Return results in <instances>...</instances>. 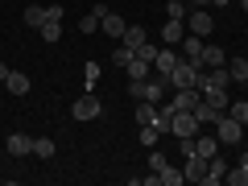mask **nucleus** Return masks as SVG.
Instances as JSON below:
<instances>
[{
	"instance_id": "14",
	"label": "nucleus",
	"mask_w": 248,
	"mask_h": 186,
	"mask_svg": "<svg viewBox=\"0 0 248 186\" xmlns=\"http://www.w3.org/2000/svg\"><path fill=\"white\" fill-rule=\"evenodd\" d=\"M178 58H182V54H174V46H166V50H157V58H153V71L157 75H170L178 66Z\"/></svg>"
},
{
	"instance_id": "20",
	"label": "nucleus",
	"mask_w": 248,
	"mask_h": 186,
	"mask_svg": "<svg viewBox=\"0 0 248 186\" xmlns=\"http://www.w3.org/2000/svg\"><path fill=\"white\" fill-rule=\"evenodd\" d=\"M145 42H149V33H145L141 25H128V29H124V46H133V50H141Z\"/></svg>"
},
{
	"instance_id": "25",
	"label": "nucleus",
	"mask_w": 248,
	"mask_h": 186,
	"mask_svg": "<svg viewBox=\"0 0 248 186\" xmlns=\"http://www.w3.org/2000/svg\"><path fill=\"white\" fill-rule=\"evenodd\" d=\"M195 116H199V124H215V120H219L223 112H215V108H211V104H207V99H203V104L195 108Z\"/></svg>"
},
{
	"instance_id": "27",
	"label": "nucleus",
	"mask_w": 248,
	"mask_h": 186,
	"mask_svg": "<svg viewBox=\"0 0 248 186\" xmlns=\"http://www.w3.org/2000/svg\"><path fill=\"white\" fill-rule=\"evenodd\" d=\"M203 99H207V104L215 108V112H228V104H232V99H228V91H207Z\"/></svg>"
},
{
	"instance_id": "26",
	"label": "nucleus",
	"mask_w": 248,
	"mask_h": 186,
	"mask_svg": "<svg viewBox=\"0 0 248 186\" xmlns=\"http://www.w3.org/2000/svg\"><path fill=\"white\" fill-rule=\"evenodd\" d=\"M223 182H228V186H248V170H244V166H236V170L228 166V174H223Z\"/></svg>"
},
{
	"instance_id": "15",
	"label": "nucleus",
	"mask_w": 248,
	"mask_h": 186,
	"mask_svg": "<svg viewBox=\"0 0 248 186\" xmlns=\"http://www.w3.org/2000/svg\"><path fill=\"white\" fill-rule=\"evenodd\" d=\"M182 37H186V21H170V17H166L161 42H166V46H182Z\"/></svg>"
},
{
	"instance_id": "1",
	"label": "nucleus",
	"mask_w": 248,
	"mask_h": 186,
	"mask_svg": "<svg viewBox=\"0 0 248 186\" xmlns=\"http://www.w3.org/2000/svg\"><path fill=\"white\" fill-rule=\"evenodd\" d=\"M170 79V87H199V83H203V66H199V62H186V58H178V66L174 71L166 75Z\"/></svg>"
},
{
	"instance_id": "29",
	"label": "nucleus",
	"mask_w": 248,
	"mask_h": 186,
	"mask_svg": "<svg viewBox=\"0 0 248 186\" xmlns=\"http://www.w3.org/2000/svg\"><path fill=\"white\" fill-rule=\"evenodd\" d=\"M133 58H137V50H133V46H116V54H112V62H116V66H128Z\"/></svg>"
},
{
	"instance_id": "30",
	"label": "nucleus",
	"mask_w": 248,
	"mask_h": 186,
	"mask_svg": "<svg viewBox=\"0 0 248 186\" xmlns=\"http://www.w3.org/2000/svg\"><path fill=\"white\" fill-rule=\"evenodd\" d=\"M157 141H161V133H157V128H153V124H141V145L157 149Z\"/></svg>"
},
{
	"instance_id": "12",
	"label": "nucleus",
	"mask_w": 248,
	"mask_h": 186,
	"mask_svg": "<svg viewBox=\"0 0 248 186\" xmlns=\"http://www.w3.org/2000/svg\"><path fill=\"white\" fill-rule=\"evenodd\" d=\"M4 87H9V95L25 99V95H29V87H33V83H29V75H25V71H9V79H4Z\"/></svg>"
},
{
	"instance_id": "5",
	"label": "nucleus",
	"mask_w": 248,
	"mask_h": 186,
	"mask_svg": "<svg viewBox=\"0 0 248 186\" xmlns=\"http://www.w3.org/2000/svg\"><path fill=\"white\" fill-rule=\"evenodd\" d=\"M71 116H75V120H99V116H104V104L95 99V91H87V95H79V99H75Z\"/></svg>"
},
{
	"instance_id": "35",
	"label": "nucleus",
	"mask_w": 248,
	"mask_h": 186,
	"mask_svg": "<svg viewBox=\"0 0 248 186\" xmlns=\"http://www.w3.org/2000/svg\"><path fill=\"white\" fill-rule=\"evenodd\" d=\"M137 58H141V62H149V66H153V58H157V46H153V42H145L141 50H137Z\"/></svg>"
},
{
	"instance_id": "33",
	"label": "nucleus",
	"mask_w": 248,
	"mask_h": 186,
	"mask_svg": "<svg viewBox=\"0 0 248 186\" xmlns=\"http://www.w3.org/2000/svg\"><path fill=\"white\" fill-rule=\"evenodd\" d=\"M228 116H236L240 124H248V99H236V104H228Z\"/></svg>"
},
{
	"instance_id": "2",
	"label": "nucleus",
	"mask_w": 248,
	"mask_h": 186,
	"mask_svg": "<svg viewBox=\"0 0 248 186\" xmlns=\"http://www.w3.org/2000/svg\"><path fill=\"white\" fill-rule=\"evenodd\" d=\"M170 133H174L178 141H195V137L203 133V124H199L195 112H174V120H170Z\"/></svg>"
},
{
	"instance_id": "9",
	"label": "nucleus",
	"mask_w": 248,
	"mask_h": 186,
	"mask_svg": "<svg viewBox=\"0 0 248 186\" xmlns=\"http://www.w3.org/2000/svg\"><path fill=\"white\" fill-rule=\"evenodd\" d=\"M99 29H104L108 37H124V29H128V25H124L120 13H112V9H104V4H99Z\"/></svg>"
},
{
	"instance_id": "3",
	"label": "nucleus",
	"mask_w": 248,
	"mask_h": 186,
	"mask_svg": "<svg viewBox=\"0 0 248 186\" xmlns=\"http://www.w3.org/2000/svg\"><path fill=\"white\" fill-rule=\"evenodd\" d=\"M199 104H203V91L199 87H178L170 95V104H161V108H170V112H195Z\"/></svg>"
},
{
	"instance_id": "37",
	"label": "nucleus",
	"mask_w": 248,
	"mask_h": 186,
	"mask_svg": "<svg viewBox=\"0 0 248 186\" xmlns=\"http://www.w3.org/2000/svg\"><path fill=\"white\" fill-rule=\"evenodd\" d=\"M9 79V62H0V83Z\"/></svg>"
},
{
	"instance_id": "16",
	"label": "nucleus",
	"mask_w": 248,
	"mask_h": 186,
	"mask_svg": "<svg viewBox=\"0 0 248 186\" xmlns=\"http://www.w3.org/2000/svg\"><path fill=\"white\" fill-rule=\"evenodd\" d=\"M149 71H153V66H149V62H141V58H133L128 66H124V75H128V83H145V79H149Z\"/></svg>"
},
{
	"instance_id": "22",
	"label": "nucleus",
	"mask_w": 248,
	"mask_h": 186,
	"mask_svg": "<svg viewBox=\"0 0 248 186\" xmlns=\"http://www.w3.org/2000/svg\"><path fill=\"white\" fill-rule=\"evenodd\" d=\"M153 120H157V104L141 99V108H137V128H141V124H153Z\"/></svg>"
},
{
	"instance_id": "28",
	"label": "nucleus",
	"mask_w": 248,
	"mask_h": 186,
	"mask_svg": "<svg viewBox=\"0 0 248 186\" xmlns=\"http://www.w3.org/2000/svg\"><path fill=\"white\" fill-rule=\"evenodd\" d=\"M186 13H190V9H186L182 0H166V17L170 21H186Z\"/></svg>"
},
{
	"instance_id": "4",
	"label": "nucleus",
	"mask_w": 248,
	"mask_h": 186,
	"mask_svg": "<svg viewBox=\"0 0 248 186\" xmlns=\"http://www.w3.org/2000/svg\"><path fill=\"white\" fill-rule=\"evenodd\" d=\"M240 137H244V124H240L236 116L223 112L219 120H215V141H219V145H240Z\"/></svg>"
},
{
	"instance_id": "21",
	"label": "nucleus",
	"mask_w": 248,
	"mask_h": 186,
	"mask_svg": "<svg viewBox=\"0 0 248 186\" xmlns=\"http://www.w3.org/2000/svg\"><path fill=\"white\" fill-rule=\"evenodd\" d=\"M37 33H42V42H62V21H50V17H46Z\"/></svg>"
},
{
	"instance_id": "11",
	"label": "nucleus",
	"mask_w": 248,
	"mask_h": 186,
	"mask_svg": "<svg viewBox=\"0 0 248 186\" xmlns=\"http://www.w3.org/2000/svg\"><path fill=\"white\" fill-rule=\"evenodd\" d=\"M203 174H207V157H199V153H186L182 178H186V182H203Z\"/></svg>"
},
{
	"instance_id": "23",
	"label": "nucleus",
	"mask_w": 248,
	"mask_h": 186,
	"mask_svg": "<svg viewBox=\"0 0 248 186\" xmlns=\"http://www.w3.org/2000/svg\"><path fill=\"white\" fill-rule=\"evenodd\" d=\"M42 21H46V4H29V9H25V25L29 29H42Z\"/></svg>"
},
{
	"instance_id": "32",
	"label": "nucleus",
	"mask_w": 248,
	"mask_h": 186,
	"mask_svg": "<svg viewBox=\"0 0 248 186\" xmlns=\"http://www.w3.org/2000/svg\"><path fill=\"white\" fill-rule=\"evenodd\" d=\"M79 29H83V33H95V29H99V4H95V9H91L87 17L79 21Z\"/></svg>"
},
{
	"instance_id": "8",
	"label": "nucleus",
	"mask_w": 248,
	"mask_h": 186,
	"mask_svg": "<svg viewBox=\"0 0 248 186\" xmlns=\"http://www.w3.org/2000/svg\"><path fill=\"white\" fill-rule=\"evenodd\" d=\"M166 95H170V79H166V75H157V79H145L141 99H149V104H166Z\"/></svg>"
},
{
	"instance_id": "17",
	"label": "nucleus",
	"mask_w": 248,
	"mask_h": 186,
	"mask_svg": "<svg viewBox=\"0 0 248 186\" xmlns=\"http://www.w3.org/2000/svg\"><path fill=\"white\" fill-rule=\"evenodd\" d=\"M195 153H199V157H207V161H211L215 153H219V141H215V137H203V133H199V137H195Z\"/></svg>"
},
{
	"instance_id": "18",
	"label": "nucleus",
	"mask_w": 248,
	"mask_h": 186,
	"mask_svg": "<svg viewBox=\"0 0 248 186\" xmlns=\"http://www.w3.org/2000/svg\"><path fill=\"white\" fill-rule=\"evenodd\" d=\"M199 66H203V71L223 66V50H219V46H203V58H199Z\"/></svg>"
},
{
	"instance_id": "6",
	"label": "nucleus",
	"mask_w": 248,
	"mask_h": 186,
	"mask_svg": "<svg viewBox=\"0 0 248 186\" xmlns=\"http://www.w3.org/2000/svg\"><path fill=\"white\" fill-rule=\"evenodd\" d=\"M215 29V17L207 9H190L186 13V33H195V37H207Z\"/></svg>"
},
{
	"instance_id": "19",
	"label": "nucleus",
	"mask_w": 248,
	"mask_h": 186,
	"mask_svg": "<svg viewBox=\"0 0 248 186\" xmlns=\"http://www.w3.org/2000/svg\"><path fill=\"white\" fill-rule=\"evenodd\" d=\"M54 153H58V145H54L50 137H33V157H42V161H50Z\"/></svg>"
},
{
	"instance_id": "31",
	"label": "nucleus",
	"mask_w": 248,
	"mask_h": 186,
	"mask_svg": "<svg viewBox=\"0 0 248 186\" xmlns=\"http://www.w3.org/2000/svg\"><path fill=\"white\" fill-rule=\"evenodd\" d=\"M186 178H182V170H174V166H166L161 170V186H182Z\"/></svg>"
},
{
	"instance_id": "36",
	"label": "nucleus",
	"mask_w": 248,
	"mask_h": 186,
	"mask_svg": "<svg viewBox=\"0 0 248 186\" xmlns=\"http://www.w3.org/2000/svg\"><path fill=\"white\" fill-rule=\"evenodd\" d=\"M166 166H170V161H166V153H161V149H153V153H149V170H157V174H161Z\"/></svg>"
},
{
	"instance_id": "13",
	"label": "nucleus",
	"mask_w": 248,
	"mask_h": 186,
	"mask_svg": "<svg viewBox=\"0 0 248 186\" xmlns=\"http://www.w3.org/2000/svg\"><path fill=\"white\" fill-rule=\"evenodd\" d=\"M203 46H207L203 37H195V33H186V37H182V46H178V50H182V58H186V62H199V58H203Z\"/></svg>"
},
{
	"instance_id": "24",
	"label": "nucleus",
	"mask_w": 248,
	"mask_h": 186,
	"mask_svg": "<svg viewBox=\"0 0 248 186\" xmlns=\"http://www.w3.org/2000/svg\"><path fill=\"white\" fill-rule=\"evenodd\" d=\"M228 75H232V79H240V83H248V58H232L228 62Z\"/></svg>"
},
{
	"instance_id": "34",
	"label": "nucleus",
	"mask_w": 248,
	"mask_h": 186,
	"mask_svg": "<svg viewBox=\"0 0 248 186\" xmlns=\"http://www.w3.org/2000/svg\"><path fill=\"white\" fill-rule=\"evenodd\" d=\"M83 83H87V91H95V83H99V66H95V62L83 66Z\"/></svg>"
},
{
	"instance_id": "7",
	"label": "nucleus",
	"mask_w": 248,
	"mask_h": 186,
	"mask_svg": "<svg viewBox=\"0 0 248 186\" xmlns=\"http://www.w3.org/2000/svg\"><path fill=\"white\" fill-rule=\"evenodd\" d=\"M232 87V75H228V66H211V71L203 75V83H199V91H228Z\"/></svg>"
},
{
	"instance_id": "10",
	"label": "nucleus",
	"mask_w": 248,
	"mask_h": 186,
	"mask_svg": "<svg viewBox=\"0 0 248 186\" xmlns=\"http://www.w3.org/2000/svg\"><path fill=\"white\" fill-rule=\"evenodd\" d=\"M4 153H9V157H29V153H33V137L13 133L9 141H4Z\"/></svg>"
}]
</instances>
